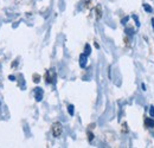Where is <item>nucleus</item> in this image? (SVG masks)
I'll list each match as a JSON object with an SVG mask.
<instances>
[{
	"label": "nucleus",
	"mask_w": 154,
	"mask_h": 148,
	"mask_svg": "<svg viewBox=\"0 0 154 148\" xmlns=\"http://www.w3.org/2000/svg\"><path fill=\"white\" fill-rule=\"evenodd\" d=\"M145 125H146L147 127H149V128H153V127H154V120L151 119V117H147V119L145 120Z\"/></svg>",
	"instance_id": "5"
},
{
	"label": "nucleus",
	"mask_w": 154,
	"mask_h": 148,
	"mask_svg": "<svg viewBox=\"0 0 154 148\" xmlns=\"http://www.w3.org/2000/svg\"><path fill=\"white\" fill-rule=\"evenodd\" d=\"M46 82L47 83H55L56 82V71L51 69L46 72Z\"/></svg>",
	"instance_id": "2"
},
{
	"label": "nucleus",
	"mask_w": 154,
	"mask_h": 148,
	"mask_svg": "<svg viewBox=\"0 0 154 148\" xmlns=\"http://www.w3.org/2000/svg\"><path fill=\"white\" fill-rule=\"evenodd\" d=\"M149 116L151 117H154V107L153 106L149 108Z\"/></svg>",
	"instance_id": "10"
},
{
	"label": "nucleus",
	"mask_w": 154,
	"mask_h": 148,
	"mask_svg": "<svg viewBox=\"0 0 154 148\" xmlns=\"http://www.w3.org/2000/svg\"><path fill=\"white\" fill-rule=\"evenodd\" d=\"M133 18H134V20H135V23H136V26L139 27V26H140V23H139V20H138V17H136V16H133Z\"/></svg>",
	"instance_id": "13"
},
{
	"label": "nucleus",
	"mask_w": 154,
	"mask_h": 148,
	"mask_svg": "<svg viewBox=\"0 0 154 148\" xmlns=\"http://www.w3.org/2000/svg\"><path fill=\"white\" fill-rule=\"evenodd\" d=\"M68 112H69V114L72 116L74 115V106L72 104H70L69 107H68Z\"/></svg>",
	"instance_id": "8"
},
{
	"label": "nucleus",
	"mask_w": 154,
	"mask_h": 148,
	"mask_svg": "<svg viewBox=\"0 0 154 148\" xmlns=\"http://www.w3.org/2000/svg\"><path fill=\"white\" fill-rule=\"evenodd\" d=\"M101 17H102V10H101V6L97 5L96 6V19L98 20V19H101Z\"/></svg>",
	"instance_id": "6"
},
{
	"label": "nucleus",
	"mask_w": 154,
	"mask_h": 148,
	"mask_svg": "<svg viewBox=\"0 0 154 148\" xmlns=\"http://www.w3.org/2000/svg\"><path fill=\"white\" fill-rule=\"evenodd\" d=\"M126 32H127L128 34H133V30H132V29H126Z\"/></svg>",
	"instance_id": "15"
},
{
	"label": "nucleus",
	"mask_w": 154,
	"mask_h": 148,
	"mask_svg": "<svg viewBox=\"0 0 154 148\" xmlns=\"http://www.w3.org/2000/svg\"><path fill=\"white\" fill-rule=\"evenodd\" d=\"M62 132H63V127L60 125V122H55L54 125H52V134H54V136L55 138H59Z\"/></svg>",
	"instance_id": "1"
},
{
	"label": "nucleus",
	"mask_w": 154,
	"mask_h": 148,
	"mask_svg": "<svg viewBox=\"0 0 154 148\" xmlns=\"http://www.w3.org/2000/svg\"><path fill=\"white\" fill-rule=\"evenodd\" d=\"M34 97H36L37 102L42 101V98H43V90H42V88H36L34 89Z\"/></svg>",
	"instance_id": "3"
},
{
	"label": "nucleus",
	"mask_w": 154,
	"mask_h": 148,
	"mask_svg": "<svg viewBox=\"0 0 154 148\" xmlns=\"http://www.w3.org/2000/svg\"><path fill=\"white\" fill-rule=\"evenodd\" d=\"M84 53L87 55V56H89L91 53V47H90V45L89 44H85V49H84Z\"/></svg>",
	"instance_id": "7"
},
{
	"label": "nucleus",
	"mask_w": 154,
	"mask_h": 148,
	"mask_svg": "<svg viewBox=\"0 0 154 148\" xmlns=\"http://www.w3.org/2000/svg\"><path fill=\"white\" fill-rule=\"evenodd\" d=\"M144 8H145V10H146V12H148V13H151V12H152V11H153V8H152V7H151V6H148V5H146V4H145V5H144Z\"/></svg>",
	"instance_id": "9"
},
{
	"label": "nucleus",
	"mask_w": 154,
	"mask_h": 148,
	"mask_svg": "<svg viewBox=\"0 0 154 148\" xmlns=\"http://www.w3.org/2000/svg\"><path fill=\"white\" fill-rule=\"evenodd\" d=\"M128 19H129V17H124V18L121 20V24H123V25H124V24L128 21Z\"/></svg>",
	"instance_id": "12"
},
{
	"label": "nucleus",
	"mask_w": 154,
	"mask_h": 148,
	"mask_svg": "<svg viewBox=\"0 0 154 148\" xmlns=\"http://www.w3.org/2000/svg\"><path fill=\"white\" fill-rule=\"evenodd\" d=\"M88 136H89V141H91V140L94 139V135H93L91 133H88Z\"/></svg>",
	"instance_id": "14"
},
{
	"label": "nucleus",
	"mask_w": 154,
	"mask_h": 148,
	"mask_svg": "<svg viewBox=\"0 0 154 148\" xmlns=\"http://www.w3.org/2000/svg\"><path fill=\"white\" fill-rule=\"evenodd\" d=\"M33 78H34L33 81H34L36 83H38V82L41 81V79H39V78H41V76H39V75H34V76H33Z\"/></svg>",
	"instance_id": "11"
},
{
	"label": "nucleus",
	"mask_w": 154,
	"mask_h": 148,
	"mask_svg": "<svg viewBox=\"0 0 154 148\" xmlns=\"http://www.w3.org/2000/svg\"><path fill=\"white\" fill-rule=\"evenodd\" d=\"M87 55L85 53H82L81 56H80V65H81V68H85V65H87Z\"/></svg>",
	"instance_id": "4"
}]
</instances>
